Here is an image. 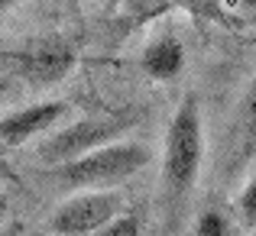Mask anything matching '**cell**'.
Returning a JSON list of instances; mask_svg holds the SVG:
<instances>
[{
	"label": "cell",
	"instance_id": "8",
	"mask_svg": "<svg viewBox=\"0 0 256 236\" xmlns=\"http://www.w3.org/2000/svg\"><path fill=\"white\" fill-rule=\"evenodd\" d=\"M237 120H240V143H244L246 149H256V78H253V84L246 87L244 100H240Z\"/></svg>",
	"mask_w": 256,
	"mask_h": 236
},
{
	"label": "cell",
	"instance_id": "6",
	"mask_svg": "<svg viewBox=\"0 0 256 236\" xmlns=\"http://www.w3.org/2000/svg\"><path fill=\"white\" fill-rule=\"evenodd\" d=\"M72 65H75V52L62 39H39L20 55V71L36 84H52V81L65 78Z\"/></svg>",
	"mask_w": 256,
	"mask_h": 236
},
{
	"label": "cell",
	"instance_id": "7",
	"mask_svg": "<svg viewBox=\"0 0 256 236\" xmlns=\"http://www.w3.org/2000/svg\"><path fill=\"white\" fill-rule=\"evenodd\" d=\"M140 65L150 78L156 81H175L185 68V45L172 36V32H162L156 36L140 55Z\"/></svg>",
	"mask_w": 256,
	"mask_h": 236
},
{
	"label": "cell",
	"instance_id": "14",
	"mask_svg": "<svg viewBox=\"0 0 256 236\" xmlns=\"http://www.w3.org/2000/svg\"><path fill=\"white\" fill-rule=\"evenodd\" d=\"M237 6L246 10V13H256V0H237Z\"/></svg>",
	"mask_w": 256,
	"mask_h": 236
},
{
	"label": "cell",
	"instance_id": "5",
	"mask_svg": "<svg viewBox=\"0 0 256 236\" xmlns=\"http://www.w3.org/2000/svg\"><path fill=\"white\" fill-rule=\"evenodd\" d=\"M65 117H68V104L65 100H39V104L10 110V113L0 117V143L4 146H23L30 139L42 136V133L56 130Z\"/></svg>",
	"mask_w": 256,
	"mask_h": 236
},
{
	"label": "cell",
	"instance_id": "13",
	"mask_svg": "<svg viewBox=\"0 0 256 236\" xmlns=\"http://www.w3.org/2000/svg\"><path fill=\"white\" fill-rule=\"evenodd\" d=\"M185 3L201 16H218V0H185Z\"/></svg>",
	"mask_w": 256,
	"mask_h": 236
},
{
	"label": "cell",
	"instance_id": "11",
	"mask_svg": "<svg viewBox=\"0 0 256 236\" xmlns=\"http://www.w3.org/2000/svg\"><path fill=\"white\" fill-rule=\"evenodd\" d=\"M94 236H140V220L133 214H117L110 224H104Z\"/></svg>",
	"mask_w": 256,
	"mask_h": 236
},
{
	"label": "cell",
	"instance_id": "16",
	"mask_svg": "<svg viewBox=\"0 0 256 236\" xmlns=\"http://www.w3.org/2000/svg\"><path fill=\"white\" fill-rule=\"evenodd\" d=\"M6 207H10V198H6V194H4V191H0V214H4V211H6Z\"/></svg>",
	"mask_w": 256,
	"mask_h": 236
},
{
	"label": "cell",
	"instance_id": "17",
	"mask_svg": "<svg viewBox=\"0 0 256 236\" xmlns=\"http://www.w3.org/2000/svg\"><path fill=\"white\" fill-rule=\"evenodd\" d=\"M253 236H256V233H253Z\"/></svg>",
	"mask_w": 256,
	"mask_h": 236
},
{
	"label": "cell",
	"instance_id": "15",
	"mask_svg": "<svg viewBox=\"0 0 256 236\" xmlns=\"http://www.w3.org/2000/svg\"><path fill=\"white\" fill-rule=\"evenodd\" d=\"M16 3H20V0H0V13L10 10V6H16Z\"/></svg>",
	"mask_w": 256,
	"mask_h": 236
},
{
	"label": "cell",
	"instance_id": "10",
	"mask_svg": "<svg viewBox=\"0 0 256 236\" xmlns=\"http://www.w3.org/2000/svg\"><path fill=\"white\" fill-rule=\"evenodd\" d=\"M237 217L244 227L256 230V175L244 185V191L237 194Z\"/></svg>",
	"mask_w": 256,
	"mask_h": 236
},
{
	"label": "cell",
	"instance_id": "2",
	"mask_svg": "<svg viewBox=\"0 0 256 236\" xmlns=\"http://www.w3.org/2000/svg\"><path fill=\"white\" fill-rule=\"evenodd\" d=\"M150 149L143 143H133V139H114L107 146L84 152V156L65 162L58 168V178L65 181L75 191L84 188H117L120 181L133 178L136 172H143L150 165Z\"/></svg>",
	"mask_w": 256,
	"mask_h": 236
},
{
	"label": "cell",
	"instance_id": "3",
	"mask_svg": "<svg viewBox=\"0 0 256 236\" xmlns=\"http://www.w3.org/2000/svg\"><path fill=\"white\" fill-rule=\"evenodd\" d=\"M117 214H124V194L117 188H84L52 211L49 230L58 236H94Z\"/></svg>",
	"mask_w": 256,
	"mask_h": 236
},
{
	"label": "cell",
	"instance_id": "12",
	"mask_svg": "<svg viewBox=\"0 0 256 236\" xmlns=\"http://www.w3.org/2000/svg\"><path fill=\"white\" fill-rule=\"evenodd\" d=\"M126 3H130V10L136 13L140 19H150V16H156V13H162L172 0H126Z\"/></svg>",
	"mask_w": 256,
	"mask_h": 236
},
{
	"label": "cell",
	"instance_id": "4",
	"mask_svg": "<svg viewBox=\"0 0 256 236\" xmlns=\"http://www.w3.org/2000/svg\"><path fill=\"white\" fill-rule=\"evenodd\" d=\"M133 120L126 117H88V120H75V123L56 130L42 146H39V159L49 165H65V162L84 156V152L107 146L114 139H120L130 130Z\"/></svg>",
	"mask_w": 256,
	"mask_h": 236
},
{
	"label": "cell",
	"instance_id": "9",
	"mask_svg": "<svg viewBox=\"0 0 256 236\" xmlns=\"http://www.w3.org/2000/svg\"><path fill=\"white\" fill-rule=\"evenodd\" d=\"M194 236H230V220L220 211H201V217L194 220Z\"/></svg>",
	"mask_w": 256,
	"mask_h": 236
},
{
	"label": "cell",
	"instance_id": "1",
	"mask_svg": "<svg viewBox=\"0 0 256 236\" xmlns=\"http://www.w3.org/2000/svg\"><path fill=\"white\" fill-rule=\"evenodd\" d=\"M204 162V126H201L198 97H185L175 107L162 146V201L169 204L172 217L185 207Z\"/></svg>",
	"mask_w": 256,
	"mask_h": 236
}]
</instances>
